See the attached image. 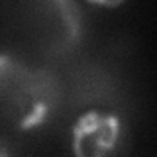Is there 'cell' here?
Wrapping results in <instances>:
<instances>
[{"mask_svg": "<svg viewBox=\"0 0 157 157\" xmlns=\"http://www.w3.org/2000/svg\"><path fill=\"white\" fill-rule=\"evenodd\" d=\"M61 100L57 77L0 53V120L16 130H36L51 120Z\"/></svg>", "mask_w": 157, "mask_h": 157, "instance_id": "obj_1", "label": "cell"}, {"mask_svg": "<svg viewBox=\"0 0 157 157\" xmlns=\"http://www.w3.org/2000/svg\"><path fill=\"white\" fill-rule=\"evenodd\" d=\"M32 24L39 45L49 55H65L81 43L82 16L75 2L49 0L33 4Z\"/></svg>", "mask_w": 157, "mask_h": 157, "instance_id": "obj_2", "label": "cell"}, {"mask_svg": "<svg viewBox=\"0 0 157 157\" xmlns=\"http://www.w3.org/2000/svg\"><path fill=\"white\" fill-rule=\"evenodd\" d=\"M122 126L114 114L90 110L73 126L75 157H112L120 145Z\"/></svg>", "mask_w": 157, "mask_h": 157, "instance_id": "obj_3", "label": "cell"}, {"mask_svg": "<svg viewBox=\"0 0 157 157\" xmlns=\"http://www.w3.org/2000/svg\"><path fill=\"white\" fill-rule=\"evenodd\" d=\"M0 157H18V153L14 151V147L8 144L6 140L0 137Z\"/></svg>", "mask_w": 157, "mask_h": 157, "instance_id": "obj_4", "label": "cell"}]
</instances>
